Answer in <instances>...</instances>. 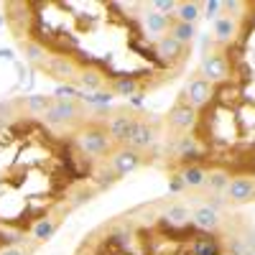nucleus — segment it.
Returning <instances> with one entry per match:
<instances>
[{
  "instance_id": "1",
  "label": "nucleus",
  "mask_w": 255,
  "mask_h": 255,
  "mask_svg": "<svg viewBox=\"0 0 255 255\" xmlns=\"http://www.w3.org/2000/svg\"><path fill=\"white\" fill-rule=\"evenodd\" d=\"M79 148L87 156H105L110 148V138L105 130H97V128H92V130H84L79 135Z\"/></svg>"
},
{
  "instance_id": "2",
  "label": "nucleus",
  "mask_w": 255,
  "mask_h": 255,
  "mask_svg": "<svg viewBox=\"0 0 255 255\" xmlns=\"http://www.w3.org/2000/svg\"><path fill=\"white\" fill-rule=\"evenodd\" d=\"M202 74L207 77V82H222L227 77V59L222 54H207L202 59Z\"/></svg>"
},
{
  "instance_id": "3",
  "label": "nucleus",
  "mask_w": 255,
  "mask_h": 255,
  "mask_svg": "<svg viewBox=\"0 0 255 255\" xmlns=\"http://www.w3.org/2000/svg\"><path fill=\"white\" fill-rule=\"evenodd\" d=\"M79 115V110H77V105L74 102H67V100H56L51 108L44 113V118H46V123L49 125H59V123H69V120H74Z\"/></svg>"
},
{
  "instance_id": "4",
  "label": "nucleus",
  "mask_w": 255,
  "mask_h": 255,
  "mask_svg": "<svg viewBox=\"0 0 255 255\" xmlns=\"http://www.w3.org/2000/svg\"><path fill=\"white\" fill-rule=\"evenodd\" d=\"M140 161H143L140 153L133 151V148H123V151H118V153L113 156V166H115V171H118L120 176L135 171V168L140 166Z\"/></svg>"
},
{
  "instance_id": "5",
  "label": "nucleus",
  "mask_w": 255,
  "mask_h": 255,
  "mask_svg": "<svg viewBox=\"0 0 255 255\" xmlns=\"http://www.w3.org/2000/svg\"><path fill=\"white\" fill-rule=\"evenodd\" d=\"M186 97H189V102L186 105H191V108H202V105H207L209 102V97H212V84L207 82V79H194L186 87Z\"/></svg>"
},
{
  "instance_id": "6",
  "label": "nucleus",
  "mask_w": 255,
  "mask_h": 255,
  "mask_svg": "<svg viewBox=\"0 0 255 255\" xmlns=\"http://www.w3.org/2000/svg\"><path fill=\"white\" fill-rule=\"evenodd\" d=\"M153 128L148 125V123H140L135 120L133 125V130H130V138H128V148H133V151H140V148H148L153 143Z\"/></svg>"
},
{
  "instance_id": "7",
  "label": "nucleus",
  "mask_w": 255,
  "mask_h": 255,
  "mask_svg": "<svg viewBox=\"0 0 255 255\" xmlns=\"http://www.w3.org/2000/svg\"><path fill=\"white\" fill-rule=\"evenodd\" d=\"M227 194H230V202H235V204L250 202L255 197V181L253 179H235V181H230Z\"/></svg>"
},
{
  "instance_id": "8",
  "label": "nucleus",
  "mask_w": 255,
  "mask_h": 255,
  "mask_svg": "<svg viewBox=\"0 0 255 255\" xmlns=\"http://www.w3.org/2000/svg\"><path fill=\"white\" fill-rule=\"evenodd\" d=\"M197 120V113L191 105H176V108L171 110V115H168V123H171L174 128H179V130H186V128H191Z\"/></svg>"
},
{
  "instance_id": "9",
  "label": "nucleus",
  "mask_w": 255,
  "mask_h": 255,
  "mask_svg": "<svg viewBox=\"0 0 255 255\" xmlns=\"http://www.w3.org/2000/svg\"><path fill=\"white\" fill-rule=\"evenodd\" d=\"M133 125H135V120H133V118H128V115H118V118H113V123H110V138H113V140H125V143H128Z\"/></svg>"
},
{
  "instance_id": "10",
  "label": "nucleus",
  "mask_w": 255,
  "mask_h": 255,
  "mask_svg": "<svg viewBox=\"0 0 255 255\" xmlns=\"http://www.w3.org/2000/svg\"><path fill=\"white\" fill-rule=\"evenodd\" d=\"M181 44L174 38V36H163L158 44H156V51H158V56L161 59H166V61H176L179 56H181Z\"/></svg>"
},
{
  "instance_id": "11",
  "label": "nucleus",
  "mask_w": 255,
  "mask_h": 255,
  "mask_svg": "<svg viewBox=\"0 0 255 255\" xmlns=\"http://www.w3.org/2000/svg\"><path fill=\"white\" fill-rule=\"evenodd\" d=\"M194 225H197L199 230H215V227L220 225V212L209 209V207H199V209L194 212Z\"/></svg>"
},
{
  "instance_id": "12",
  "label": "nucleus",
  "mask_w": 255,
  "mask_h": 255,
  "mask_svg": "<svg viewBox=\"0 0 255 255\" xmlns=\"http://www.w3.org/2000/svg\"><path fill=\"white\" fill-rule=\"evenodd\" d=\"M179 179H181V184L189 186V189H197V186H204V184H207V174H204V168H199V166H189Z\"/></svg>"
},
{
  "instance_id": "13",
  "label": "nucleus",
  "mask_w": 255,
  "mask_h": 255,
  "mask_svg": "<svg viewBox=\"0 0 255 255\" xmlns=\"http://www.w3.org/2000/svg\"><path fill=\"white\" fill-rule=\"evenodd\" d=\"M191 255H222V248L212 238H197L191 245Z\"/></svg>"
},
{
  "instance_id": "14",
  "label": "nucleus",
  "mask_w": 255,
  "mask_h": 255,
  "mask_svg": "<svg viewBox=\"0 0 255 255\" xmlns=\"http://www.w3.org/2000/svg\"><path fill=\"white\" fill-rule=\"evenodd\" d=\"M143 20H145V28L151 31V33H163L168 28V15H163L158 10H148Z\"/></svg>"
},
{
  "instance_id": "15",
  "label": "nucleus",
  "mask_w": 255,
  "mask_h": 255,
  "mask_svg": "<svg viewBox=\"0 0 255 255\" xmlns=\"http://www.w3.org/2000/svg\"><path fill=\"white\" fill-rule=\"evenodd\" d=\"M176 15H179V23L194 26V20L199 18V3H179L176 5Z\"/></svg>"
},
{
  "instance_id": "16",
  "label": "nucleus",
  "mask_w": 255,
  "mask_h": 255,
  "mask_svg": "<svg viewBox=\"0 0 255 255\" xmlns=\"http://www.w3.org/2000/svg\"><path fill=\"white\" fill-rule=\"evenodd\" d=\"M163 220L168 222V225H174V227H181V225H186L189 222V209L186 207H168L166 209V215H163Z\"/></svg>"
},
{
  "instance_id": "17",
  "label": "nucleus",
  "mask_w": 255,
  "mask_h": 255,
  "mask_svg": "<svg viewBox=\"0 0 255 255\" xmlns=\"http://www.w3.org/2000/svg\"><path fill=\"white\" fill-rule=\"evenodd\" d=\"M26 105H28V110H31L33 115H44L54 102H51V97H46V95H31V97H26Z\"/></svg>"
},
{
  "instance_id": "18",
  "label": "nucleus",
  "mask_w": 255,
  "mask_h": 255,
  "mask_svg": "<svg viewBox=\"0 0 255 255\" xmlns=\"http://www.w3.org/2000/svg\"><path fill=\"white\" fill-rule=\"evenodd\" d=\"M171 36L184 46V44H189V41L197 36V28H194V26H189V23H179V20H176V26L171 28Z\"/></svg>"
},
{
  "instance_id": "19",
  "label": "nucleus",
  "mask_w": 255,
  "mask_h": 255,
  "mask_svg": "<svg viewBox=\"0 0 255 255\" xmlns=\"http://www.w3.org/2000/svg\"><path fill=\"white\" fill-rule=\"evenodd\" d=\"M56 232V222L54 220H41L36 227H33V238L38 240V243H44V240H49L51 235Z\"/></svg>"
},
{
  "instance_id": "20",
  "label": "nucleus",
  "mask_w": 255,
  "mask_h": 255,
  "mask_svg": "<svg viewBox=\"0 0 255 255\" xmlns=\"http://www.w3.org/2000/svg\"><path fill=\"white\" fill-rule=\"evenodd\" d=\"M232 33H235V23H232L230 18H217V23H215V36L220 41H230Z\"/></svg>"
},
{
  "instance_id": "21",
  "label": "nucleus",
  "mask_w": 255,
  "mask_h": 255,
  "mask_svg": "<svg viewBox=\"0 0 255 255\" xmlns=\"http://www.w3.org/2000/svg\"><path fill=\"white\" fill-rule=\"evenodd\" d=\"M51 74L59 77V79H69L74 74V67H72L67 59H54L51 61Z\"/></svg>"
},
{
  "instance_id": "22",
  "label": "nucleus",
  "mask_w": 255,
  "mask_h": 255,
  "mask_svg": "<svg viewBox=\"0 0 255 255\" xmlns=\"http://www.w3.org/2000/svg\"><path fill=\"white\" fill-rule=\"evenodd\" d=\"M115 92H118L120 97H135V92H138V84H135V79H118V84H115Z\"/></svg>"
},
{
  "instance_id": "23",
  "label": "nucleus",
  "mask_w": 255,
  "mask_h": 255,
  "mask_svg": "<svg viewBox=\"0 0 255 255\" xmlns=\"http://www.w3.org/2000/svg\"><path fill=\"white\" fill-rule=\"evenodd\" d=\"M79 84H82V87H87V90H100L102 77H100L97 72H82V77H79Z\"/></svg>"
},
{
  "instance_id": "24",
  "label": "nucleus",
  "mask_w": 255,
  "mask_h": 255,
  "mask_svg": "<svg viewBox=\"0 0 255 255\" xmlns=\"http://www.w3.org/2000/svg\"><path fill=\"white\" fill-rule=\"evenodd\" d=\"M207 184H209L212 189L220 191V189H227V186H230V176H227L225 171H215V174L207 176Z\"/></svg>"
},
{
  "instance_id": "25",
  "label": "nucleus",
  "mask_w": 255,
  "mask_h": 255,
  "mask_svg": "<svg viewBox=\"0 0 255 255\" xmlns=\"http://www.w3.org/2000/svg\"><path fill=\"white\" fill-rule=\"evenodd\" d=\"M82 100L90 102V105H97V108H105V105H110L113 95H110V92H95V95H84Z\"/></svg>"
},
{
  "instance_id": "26",
  "label": "nucleus",
  "mask_w": 255,
  "mask_h": 255,
  "mask_svg": "<svg viewBox=\"0 0 255 255\" xmlns=\"http://www.w3.org/2000/svg\"><path fill=\"white\" fill-rule=\"evenodd\" d=\"M54 95H56L59 100H67V102H72L74 97H79V92H77L74 87H69V84H59Z\"/></svg>"
},
{
  "instance_id": "27",
  "label": "nucleus",
  "mask_w": 255,
  "mask_h": 255,
  "mask_svg": "<svg viewBox=\"0 0 255 255\" xmlns=\"http://www.w3.org/2000/svg\"><path fill=\"white\" fill-rule=\"evenodd\" d=\"M26 59L28 61H41L44 59V49H41L38 44H28L26 46Z\"/></svg>"
},
{
  "instance_id": "28",
  "label": "nucleus",
  "mask_w": 255,
  "mask_h": 255,
  "mask_svg": "<svg viewBox=\"0 0 255 255\" xmlns=\"http://www.w3.org/2000/svg\"><path fill=\"white\" fill-rule=\"evenodd\" d=\"M151 5H153V10H158V13H163V15H166V13H171V10L176 8L174 0H153Z\"/></svg>"
},
{
  "instance_id": "29",
  "label": "nucleus",
  "mask_w": 255,
  "mask_h": 255,
  "mask_svg": "<svg viewBox=\"0 0 255 255\" xmlns=\"http://www.w3.org/2000/svg\"><path fill=\"white\" fill-rule=\"evenodd\" d=\"M225 8V3H220V0H209V3H204V13L207 18H217V13Z\"/></svg>"
},
{
  "instance_id": "30",
  "label": "nucleus",
  "mask_w": 255,
  "mask_h": 255,
  "mask_svg": "<svg viewBox=\"0 0 255 255\" xmlns=\"http://www.w3.org/2000/svg\"><path fill=\"white\" fill-rule=\"evenodd\" d=\"M194 140L191 138H181V143H179V156H194Z\"/></svg>"
},
{
  "instance_id": "31",
  "label": "nucleus",
  "mask_w": 255,
  "mask_h": 255,
  "mask_svg": "<svg viewBox=\"0 0 255 255\" xmlns=\"http://www.w3.org/2000/svg\"><path fill=\"white\" fill-rule=\"evenodd\" d=\"M207 207H209V209H215V212H220V209L225 207V199L215 194V197H209V202H207Z\"/></svg>"
},
{
  "instance_id": "32",
  "label": "nucleus",
  "mask_w": 255,
  "mask_h": 255,
  "mask_svg": "<svg viewBox=\"0 0 255 255\" xmlns=\"http://www.w3.org/2000/svg\"><path fill=\"white\" fill-rule=\"evenodd\" d=\"M0 255H23V250H18V248H3V250H0Z\"/></svg>"
},
{
  "instance_id": "33",
  "label": "nucleus",
  "mask_w": 255,
  "mask_h": 255,
  "mask_svg": "<svg viewBox=\"0 0 255 255\" xmlns=\"http://www.w3.org/2000/svg\"><path fill=\"white\" fill-rule=\"evenodd\" d=\"M0 59H13V51L10 49H0Z\"/></svg>"
},
{
  "instance_id": "34",
  "label": "nucleus",
  "mask_w": 255,
  "mask_h": 255,
  "mask_svg": "<svg viewBox=\"0 0 255 255\" xmlns=\"http://www.w3.org/2000/svg\"><path fill=\"white\" fill-rule=\"evenodd\" d=\"M179 189H184V184H181V179H176V181H171V191H179Z\"/></svg>"
}]
</instances>
